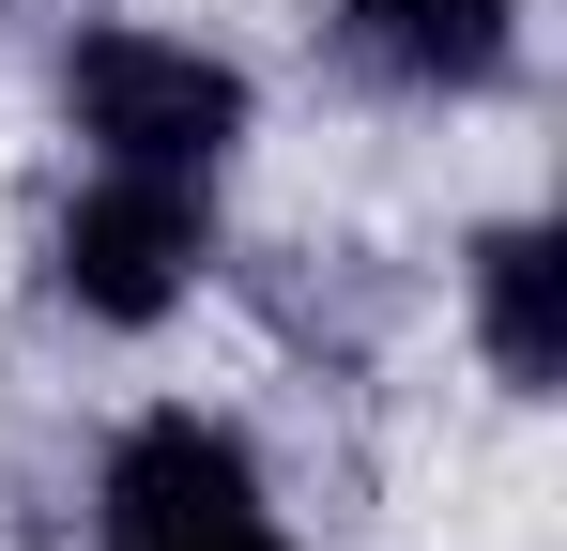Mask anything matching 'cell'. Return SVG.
<instances>
[{
  "label": "cell",
  "instance_id": "obj_3",
  "mask_svg": "<svg viewBox=\"0 0 567 551\" xmlns=\"http://www.w3.org/2000/svg\"><path fill=\"white\" fill-rule=\"evenodd\" d=\"M199 261H215V215L185 169H93V199L62 215V291L93 322H154Z\"/></svg>",
  "mask_w": 567,
  "mask_h": 551
},
{
  "label": "cell",
  "instance_id": "obj_4",
  "mask_svg": "<svg viewBox=\"0 0 567 551\" xmlns=\"http://www.w3.org/2000/svg\"><path fill=\"white\" fill-rule=\"evenodd\" d=\"M353 46L414 92H491L506 77V0H353Z\"/></svg>",
  "mask_w": 567,
  "mask_h": 551
},
{
  "label": "cell",
  "instance_id": "obj_2",
  "mask_svg": "<svg viewBox=\"0 0 567 551\" xmlns=\"http://www.w3.org/2000/svg\"><path fill=\"white\" fill-rule=\"evenodd\" d=\"M107 551H291V537H277V506H261V475H246L230 429L154 414L107 459Z\"/></svg>",
  "mask_w": 567,
  "mask_h": 551
},
{
  "label": "cell",
  "instance_id": "obj_5",
  "mask_svg": "<svg viewBox=\"0 0 567 551\" xmlns=\"http://www.w3.org/2000/svg\"><path fill=\"white\" fill-rule=\"evenodd\" d=\"M475 337H491V367L522 398H553V367H567V337H553V230H491L475 246Z\"/></svg>",
  "mask_w": 567,
  "mask_h": 551
},
{
  "label": "cell",
  "instance_id": "obj_1",
  "mask_svg": "<svg viewBox=\"0 0 567 551\" xmlns=\"http://www.w3.org/2000/svg\"><path fill=\"white\" fill-rule=\"evenodd\" d=\"M62 107H78V138L107 169H185V184L246 138V77L199 62V46H169V31H93L62 62Z\"/></svg>",
  "mask_w": 567,
  "mask_h": 551
}]
</instances>
